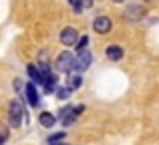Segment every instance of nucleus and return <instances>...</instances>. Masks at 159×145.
Returning <instances> with one entry per match:
<instances>
[{"label": "nucleus", "instance_id": "3", "mask_svg": "<svg viewBox=\"0 0 159 145\" xmlns=\"http://www.w3.org/2000/svg\"><path fill=\"white\" fill-rule=\"evenodd\" d=\"M73 63H75V57L70 55V52H61L57 59V71L61 73H70L73 71Z\"/></svg>", "mask_w": 159, "mask_h": 145}, {"label": "nucleus", "instance_id": "6", "mask_svg": "<svg viewBox=\"0 0 159 145\" xmlns=\"http://www.w3.org/2000/svg\"><path fill=\"white\" fill-rule=\"evenodd\" d=\"M143 16H145V8L141 6V4H131V6L125 10V18L131 20V22H135V20L143 18Z\"/></svg>", "mask_w": 159, "mask_h": 145}, {"label": "nucleus", "instance_id": "11", "mask_svg": "<svg viewBox=\"0 0 159 145\" xmlns=\"http://www.w3.org/2000/svg\"><path fill=\"white\" fill-rule=\"evenodd\" d=\"M40 125L52 127V125H54V117H52L51 113H43V115H40Z\"/></svg>", "mask_w": 159, "mask_h": 145}, {"label": "nucleus", "instance_id": "17", "mask_svg": "<svg viewBox=\"0 0 159 145\" xmlns=\"http://www.w3.org/2000/svg\"><path fill=\"white\" fill-rule=\"evenodd\" d=\"M4 141H6V133H4V131H0V145H2Z\"/></svg>", "mask_w": 159, "mask_h": 145}, {"label": "nucleus", "instance_id": "5", "mask_svg": "<svg viewBox=\"0 0 159 145\" xmlns=\"http://www.w3.org/2000/svg\"><path fill=\"white\" fill-rule=\"evenodd\" d=\"M111 18L109 16H97L95 18V22H93V28H95V32H99V34H107L109 30H111Z\"/></svg>", "mask_w": 159, "mask_h": 145}, {"label": "nucleus", "instance_id": "18", "mask_svg": "<svg viewBox=\"0 0 159 145\" xmlns=\"http://www.w3.org/2000/svg\"><path fill=\"white\" fill-rule=\"evenodd\" d=\"M51 145H66V143H51Z\"/></svg>", "mask_w": 159, "mask_h": 145}, {"label": "nucleus", "instance_id": "4", "mask_svg": "<svg viewBox=\"0 0 159 145\" xmlns=\"http://www.w3.org/2000/svg\"><path fill=\"white\" fill-rule=\"evenodd\" d=\"M77 40H79V32H77V28L66 26V28H62V30H61V43L65 44V47H73Z\"/></svg>", "mask_w": 159, "mask_h": 145}, {"label": "nucleus", "instance_id": "7", "mask_svg": "<svg viewBox=\"0 0 159 145\" xmlns=\"http://www.w3.org/2000/svg\"><path fill=\"white\" fill-rule=\"evenodd\" d=\"M107 59L121 61V59H123V48H121L119 44H111V47H107Z\"/></svg>", "mask_w": 159, "mask_h": 145}, {"label": "nucleus", "instance_id": "9", "mask_svg": "<svg viewBox=\"0 0 159 145\" xmlns=\"http://www.w3.org/2000/svg\"><path fill=\"white\" fill-rule=\"evenodd\" d=\"M26 99H28L30 105H39V93H36V87L32 83L26 85Z\"/></svg>", "mask_w": 159, "mask_h": 145}, {"label": "nucleus", "instance_id": "12", "mask_svg": "<svg viewBox=\"0 0 159 145\" xmlns=\"http://www.w3.org/2000/svg\"><path fill=\"white\" fill-rule=\"evenodd\" d=\"M69 95H70L69 87H58V89H57V97L58 99H69Z\"/></svg>", "mask_w": 159, "mask_h": 145}, {"label": "nucleus", "instance_id": "8", "mask_svg": "<svg viewBox=\"0 0 159 145\" xmlns=\"http://www.w3.org/2000/svg\"><path fill=\"white\" fill-rule=\"evenodd\" d=\"M26 73H28V77H30L32 85H40V81H43V75H40V71L34 67V65H28V67H26Z\"/></svg>", "mask_w": 159, "mask_h": 145}, {"label": "nucleus", "instance_id": "16", "mask_svg": "<svg viewBox=\"0 0 159 145\" xmlns=\"http://www.w3.org/2000/svg\"><path fill=\"white\" fill-rule=\"evenodd\" d=\"M79 2H81V6H83V8H89V6H93L95 0H79Z\"/></svg>", "mask_w": 159, "mask_h": 145}, {"label": "nucleus", "instance_id": "19", "mask_svg": "<svg viewBox=\"0 0 159 145\" xmlns=\"http://www.w3.org/2000/svg\"><path fill=\"white\" fill-rule=\"evenodd\" d=\"M113 2H123V0H113Z\"/></svg>", "mask_w": 159, "mask_h": 145}, {"label": "nucleus", "instance_id": "10", "mask_svg": "<svg viewBox=\"0 0 159 145\" xmlns=\"http://www.w3.org/2000/svg\"><path fill=\"white\" fill-rule=\"evenodd\" d=\"M81 85H83L81 75H70V77H69V89L70 91H73V89H79Z\"/></svg>", "mask_w": 159, "mask_h": 145}, {"label": "nucleus", "instance_id": "1", "mask_svg": "<svg viewBox=\"0 0 159 145\" xmlns=\"http://www.w3.org/2000/svg\"><path fill=\"white\" fill-rule=\"evenodd\" d=\"M22 117H24V107L20 101H12L10 107H8V119H10V125L14 127H20V123H22Z\"/></svg>", "mask_w": 159, "mask_h": 145}, {"label": "nucleus", "instance_id": "13", "mask_svg": "<svg viewBox=\"0 0 159 145\" xmlns=\"http://www.w3.org/2000/svg\"><path fill=\"white\" fill-rule=\"evenodd\" d=\"M75 44H77V52H79V51H85L87 44H89V39H87V36H83V39L79 40V43H75Z\"/></svg>", "mask_w": 159, "mask_h": 145}, {"label": "nucleus", "instance_id": "2", "mask_svg": "<svg viewBox=\"0 0 159 145\" xmlns=\"http://www.w3.org/2000/svg\"><path fill=\"white\" fill-rule=\"evenodd\" d=\"M91 63H93V55H91V52L85 48V51H79L77 52L75 63H73V69H77V71H87Z\"/></svg>", "mask_w": 159, "mask_h": 145}, {"label": "nucleus", "instance_id": "15", "mask_svg": "<svg viewBox=\"0 0 159 145\" xmlns=\"http://www.w3.org/2000/svg\"><path fill=\"white\" fill-rule=\"evenodd\" d=\"M69 2H70V6H73V10H77V12L83 10V6H81V2H79V0H69Z\"/></svg>", "mask_w": 159, "mask_h": 145}, {"label": "nucleus", "instance_id": "14", "mask_svg": "<svg viewBox=\"0 0 159 145\" xmlns=\"http://www.w3.org/2000/svg\"><path fill=\"white\" fill-rule=\"evenodd\" d=\"M65 139V133H54L48 137V143H57V141H62Z\"/></svg>", "mask_w": 159, "mask_h": 145}]
</instances>
